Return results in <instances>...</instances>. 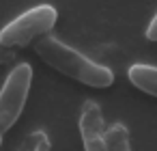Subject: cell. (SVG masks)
<instances>
[{"label": "cell", "mask_w": 157, "mask_h": 151, "mask_svg": "<svg viewBox=\"0 0 157 151\" xmlns=\"http://www.w3.org/2000/svg\"><path fill=\"white\" fill-rule=\"evenodd\" d=\"M58 22V11L52 5H39L15 18L0 30V65L11 63L17 52L28 48L39 37H45Z\"/></svg>", "instance_id": "cell-2"}, {"label": "cell", "mask_w": 157, "mask_h": 151, "mask_svg": "<svg viewBox=\"0 0 157 151\" xmlns=\"http://www.w3.org/2000/svg\"><path fill=\"white\" fill-rule=\"evenodd\" d=\"M17 151H50V138L45 132H30L22 140Z\"/></svg>", "instance_id": "cell-7"}, {"label": "cell", "mask_w": 157, "mask_h": 151, "mask_svg": "<svg viewBox=\"0 0 157 151\" xmlns=\"http://www.w3.org/2000/svg\"><path fill=\"white\" fill-rule=\"evenodd\" d=\"M37 54L56 71H60L67 78H73L80 84L93 86V89H105L114 82V74L110 67H103L95 61H90L88 56H84L82 52L69 48L67 43L54 39V37H45L37 43Z\"/></svg>", "instance_id": "cell-1"}, {"label": "cell", "mask_w": 157, "mask_h": 151, "mask_svg": "<svg viewBox=\"0 0 157 151\" xmlns=\"http://www.w3.org/2000/svg\"><path fill=\"white\" fill-rule=\"evenodd\" d=\"M30 82H33V67L28 63L17 65L9 74L2 91H0V134L9 132L22 117V110L28 99Z\"/></svg>", "instance_id": "cell-3"}, {"label": "cell", "mask_w": 157, "mask_h": 151, "mask_svg": "<svg viewBox=\"0 0 157 151\" xmlns=\"http://www.w3.org/2000/svg\"><path fill=\"white\" fill-rule=\"evenodd\" d=\"M129 82L146 95L157 97V67L153 65H131L129 67Z\"/></svg>", "instance_id": "cell-5"}, {"label": "cell", "mask_w": 157, "mask_h": 151, "mask_svg": "<svg viewBox=\"0 0 157 151\" xmlns=\"http://www.w3.org/2000/svg\"><path fill=\"white\" fill-rule=\"evenodd\" d=\"M146 39L153 41V43H157V13H155V18L151 20V24L146 28Z\"/></svg>", "instance_id": "cell-8"}, {"label": "cell", "mask_w": 157, "mask_h": 151, "mask_svg": "<svg viewBox=\"0 0 157 151\" xmlns=\"http://www.w3.org/2000/svg\"><path fill=\"white\" fill-rule=\"evenodd\" d=\"M105 149L108 151H131L129 142V132L123 123H116L108 129L105 134Z\"/></svg>", "instance_id": "cell-6"}, {"label": "cell", "mask_w": 157, "mask_h": 151, "mask_svg": "<svg viewBox=\"0 0 157 151\" xmlns=\"http://www.w3.org/2000/svg\"><path fill=\"white\" fill-rule=\"evenodd\" d=\"M0 145H2V134H0Z\"/></svg>", "instance_id": "cell-9"}, {"label": "cell", "mask_w": 157, "mask_h": 151, "mask_svg": "<svg viewBox=\"0 0 157 151\" xmlns=\"http://www.w3.org/2000/svg\"><path fill=\"white\" fill-rule=\"evenodd\" d=\"M103 114L95 101H86L80 114V136L84 151H108L105 149V132H103Z\"/></svg>", "instance_id": "cell-4"}]
</instances>
